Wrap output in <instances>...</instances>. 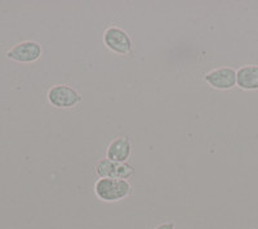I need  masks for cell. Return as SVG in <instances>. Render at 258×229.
I'll return each mask as SVG.
<instances>
[{
	"mask_svg": "<svg viewBox=\"0 0 258 229\" xmlns=\"http://www.w3.org/2000/svg\"><path fill=\"white\" fill-rule=\"evenodd\" d=\"M97 197L102 201L115 202L120 201L132 193V187L125 179H114V178H101L94 185Z\"/></svg>",
	"mask_w": 258,
	"mask_h": 229,
	"instance_id": "obj_1",
	"label": "cell"
},
{
	"mask_svg": "<svg viewBox=\"0 0 258 229\" xmlns=\"http://www.w3.org/2000/svg\"><path fill=\"white\" fill-rule=\"evenodd\" d=\"M48 100L57 108H71L82 100V95L70 85H54L48 91Z\"/></svg>",
	"mask_w": 258,
	"mask_h": 229,
	"instance_id": "obj_2",
	"label": "cell"
},
{
	"mask_svg": "<svg viewBox=\"0 0 258 229\" xmlns=\"http://www.w3.org/2000/svg\"><path fill=\"white\" fill-rule=\"evenodd\" d=\"M103 41H105L106 47L115 53L128 54L132 50V40H131L128 34L120 27H109L105 31Z\"/></svg>",
	"mask_w": 258,
	"mask_h": 229,
	"instance_id": "obj_3",
	"label": "cell"
},
{
	"mask_svg": "<svg viewBox=\"0 0 258 229\" xmlns=\"http://www.w3.org/2000/svg\"><path fill=\"white\" fill-rule=\"evenodd\" d=\"M97 174L101 178H114V179H128L135 173L132 165L126 162H115L109 159L101 160L96 168Z\"/></svg>",
	"mask_w": 258,
	"mask_h": 229,
	"instance_id": "obj_4",
	"label": "cell"
},
{
	"mask_svg": "<svg viewBox=\"0 0 258 229\" xmlns=\"http://www.w3.org/2000/svg\"><path fill=\"white\" fill-rule=\"evenodd\" d=\"M206 81L214 89H231L236 84V71L230 67H221L206 75Z\"/></svg>",
	"mask_w": 258,
	"mask_h": 229,
	"instance_id": "obj_5",
	"label": "cell"
},
{
	"mask_svg": "<svg viewBox=\"0 0 258 229\" xmlns=\"http://www.w3.org/2000/svg\"><path fill=\"white\" fill-rule=\"evenodd\" d=\"M41 56V47L39 43L35 41H24L20 43L7 53V57L13 61L24 62V63H29V62H34Z\"/></svg>",
	"mask_w": 258,
	"mask_h": 229,
	"instance_id": "obj_6",
	"label": "cell"
},
{
	"mask_svg": "<svg viewBox=\"0 0 258 229\" xmlns=\"http://www.w3.org/2000/svg\"><path fill=\"white\" fill-rule=\"evenodd\" d=\"M131 155V142L126 137L114 139L107 147V159L115 162H125Z\"/></svg>",
	"mask_w": 258,
	"mask_h": 229,
	"instance_id": "obj_7",
	"label": "cell"
},
{
	"mask_svg": "<svg viewBox=\"0 0 258 229\" xmlns=\"http://www.w3.org/2000/svg\"><path fill=\"white\" fill-rule=\"evenodd\" d=\"M236 82L241 89H258V66H244L236 71Z\"/></svg>",
	"mask_w": 258,
	"mask_h": 229,
	"instance_id": "obj_8",
	"label": "cell"
},
{
	"mask_svg": "<svg viewBox=\"0 0 258 229\" xmlns=\"http://www.w3.org/2000/svg\"><path fill=\"white\" fill-rule=\"evenodd\" d=\"M155 229H174V224L172 221H169V223H163L156 226Z\"/></svg>",
	"mask_w": 258,
	"mask_h": 229,
	"instance_id": "obj_9",
	"label": "cell"
}]
</instances>
